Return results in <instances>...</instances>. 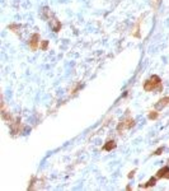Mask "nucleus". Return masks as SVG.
<instances>
[{
    "mask_svg": "<svg viewBox=\"0 0 169 191\" xmlns=\"http://www.w3.org/2000/svg\"><path fill=\"white\" fill-rule=\"evenodd\" d=\"M145 92H153V91H161V79L158 75H153L149 78L144 84Z\"/></svg>",
    "mask_w": 169,
    "mask_h": 191,
    "instance_id": "1",
    "label": "nucleus"
},
{
    "mask_svg": "<svg viewBox=\"0 0 169 191\" xmlns=\"http://www.w3.org/2000/svg\"><path fill=\"white\" fill-rule=\"evenodd\" d=\"M135 125V121H133V119H126L123 121H121L120 125L117 126V130L121 133L123 129H131V127Z\"/></svg>",
    "mask_w": 169,
    "mask_h": 191,
    "instance_id": "2",
    "label": "nucleus"
},
{
    "mask_svg": "<svg viewBox=\"0 0 169 191\" xmlns=\"http://www.w3.org/2000/svg\"><path fill=\"white\" fill-rule=\"evenodd\" d=\"M38 43H40V34L38 33H33L32 37L29 38V47L32 51H36L38 47Z\"/></svg>",
    "mask_w": 169,
    "mask_h": 191,
    "instance_id": "3",
    "label": "nucleus"
},
{
    "mask_svg": "<svg viewBox=\"0 0 169 191\" xmlns=\"http://www.w3.org/2000/svg\"><path fill=\"white\" fill-rule=\"evenodd\" d=\"M168 173H169V167L168 166H165V167L160 168V170L157 172V177L158 178H165L168 176Z\"/></svg>",
    "mask_w": 169,
    "mask_h": 191,
    "instance_id": "4",
    "label": "nucleus"
},
{
    "mask_svg": "<svg viewBox=\"0 0 169 191\" xmlns=\"http://www.w3.org/2000/svg\"><path fill=\"white\" fill-rule=\"evenodd\" d=\"M167 104H169V97H164L161 98V100H159V102L157 103V110H161V108H164Z\"/></svg>",
    "mask_w": 169,
    "mask_h": 191,
    "instance_id": "5",
    "label": "nucleus"
},
{
    "mask_svg": "<svg viewBox=\"0 0 169 191\" xmlns=\"http://www.w3.org/2000/svg\"><path fill=\"white\" fill-rule=\"evenodd\" d=\"M116 142L114 140H108V142L104 144V146H103V150H107V152H111L112 149H114L116 148Z\"/></svg>",
    "mask_w": 169,
    "mask_h": 191,
    "instance_id": "6",
    "label": "nucleus"
},
{
    "mask_svg": "<svg viewBox=\"0 0 169 191\" xmlns=\"http://www.w3.org/2000/svg\"><path fill=\"white\" fill-rule=\"evenodd\" d=\"M155 183H157V178H155V177H151L146 183L140 185V187H151V186H154Z\"/></svg>",
    "mask_w": 169,
    "mask_h": 191,
    "instance_id": "7",
    "label": "nucleus"
},
{
    "mask_svg": "<svg viewBox=\"0 0 169 191\" xmlns=\"http://www.w3.org/2000/svg\"><path fill=\"white\" fill-rule=\"evenodd\" d=\"M158 116H159V113H158V111H151L150 113H149V119L150 120H157L158 119Z\"/></svg>",
    "mask_w": 169,
    "mask_h": 191,
    "instance_id": "8",
    "label": "nucleus"
},
{
    "mask_svg": "<svg viewBox=\"0 0 169 191\" xmlns=\"http://www.w3.org/2000/svg\"><path fill=\"white\" fill-rule=\"evenodd\" d=\"M47 47H49V41H47V40L41 41V50L46 51V50H47Z\"/></svg>",
    "mask_w": 169,
    "mask_h": 191,
    "instance_id": "9",
    "label": "nucleus"
},
{
    "mask_svg": "<svg viewBox=\"0 0 169 191\" xmlns=\"http://www.w3.org/2000/svg\"><path fill=\"white\" fill-rule=\"evenodd\" d=\"M60 28H61V23H60L57 19H55V25H53V31L55 32H59Z\"/></svg>",
    "mask_w": 169,
    "mask_h": 191,
    "instance_id": "10",
    "label": "nucleus"
},
{
    "mask_svg": "<svg viewBox=\"0 0 169 191\" xmlns=\"http://www.w3.org/2000/svg\"><path fill=\"white\" fill-rule=\"evenodd\" d=\"M163 149H164L163 146H160V148H159L158 150H155V153H154V154H155V155H159V154H161V152H163Z\"/></svg>",
    "mask_w": 169,
    "mask_h": 191,
    "instance_id": "11",
    "label": "nucleus"
},
{
    "mask_svg": "<svg viewBox=\"0 0 169 191\" xmlns=\"http://www.w3.org/2000/svg\"><path fill=\"white\" fill-rule=\"evenodd\" d=\"M133 175H135V171H132V172H130V175H129V177L131 178V177H133Z\"/></svg>",
    "mask_w": 169,
    "mask_h": 191,
    "instance_id": "12",
    "label": "nucleus"
},
{
    "mask_svg": "<svg viewBox=\"0 0 169 191\" xmlns=\"http://www.w3.org/2000/svg\"><path fill=\"white\" fill-rule=\"evenodd\" d=\"M155 1H157V3H159V1H160V0H155Z\"/></svg>",
    "mask_w": 169,
    "mask_h": 191,
    "instance_id": "13",
    "label": "nucleus"
}]
</instances>
